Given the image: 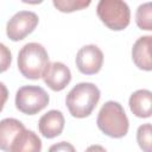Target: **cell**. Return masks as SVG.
Masks as SVG:
<instances>
[{
	"label": "cell",
	"instance_id": "4fadbf2b",
	"mask_svg": "<svg viewBox=\"0 0 152 152\" xmlns=\"http://www.w3.org/2000/svg\"><path fill=\"white\" fill-rule=\"evenodd\" d=\"M42 140L31 129L21 131L14 139L10 152H40Z\"/></svg>",
	"mask_w": 152,
	"mask_h": 152
},
{
	"label": "cell",
	"instance_id": "7c38bea8",
	"mask_svg": "<svg viewBox=\"0 0 152 152\" xmlns=\"http://www.w3.org/2000/svg\"><path fill=\"white\" fill-rule=\"evenodd\" d=\"M129 109L138 118H150L152 110V93L147 89H139L129 96Z\"/></svg>",
	"mask_w": 152,
	"mask_h": 152
},
{
	"label": "cell",
	"instance_id": "9a60e30c",
	"mask_svg": "<svg viewBox=\"0 0 152 152\" xmlns=\"http://www.w3.org/2000/svg\"><path fill=\"white\" fill-rule=\"evenodd\" d=\"M137 141L144 152H152V127L151 124L139 126L137 131Z\"/></svg>",
	"mask_w": 152,
	"mask_h": 152
},
{
	"label": "cell",
	"instance_id": "5b68a950",
	"mask_svg": "<svg viewBox=\"0 0 152 152\" xmlns=\"http://www.w3.org/2000/svg\"><path fill=\"white\" fill-rule=\"evenodd\" d=\"M49 94L38 86H24L17 90L15 107L26 115H34L49 104Z\"/></svg>",
	"mask_w": 152,
	"mask_h": 152
},
{
	"label": "cell",
	"instance_id": "3957f363",
	"mask_svg": "<svg viewBox=\"0 0 152 152\" xmlns=\"http://www.w3.org/2000/svg\"><path fill=\"white\" fill-rule=\"evenodd\" d=\"M49 63L48 51L39 43H27L18 53V69L28 80L40 78Z\"/></svg>",
	"mask_w": 152,
	"mask_h": 152
},
{
	"label": "cell",
	"instance_id": "ffe728a7",
	"mask_svg": "<svg viewBox=\"0 0 152 152\" xmlns=\"http://www.w3.org/2000/svg\"><path fill=\"white\" fill-rule=\"evenodd\" d=\"M84 152H107V151L101 145H90Z\"/></svg>",
	"mask_w": 152,
	"mask_h": 152
},
{
	"label": "cell",
	"instance_id": "5bb4252c",
	"mask_svg": "<svg viewBox=\"0 0 152 152\" xmlns=\"http://www.w3.org/2000/svg\"><path fill=\"white\" fill-rule=\"evenodd\" d=\"M135 23L139 28L145 31L152 30V4L145 2L140 5L135 13Z\"/></svg>",
	"mask_w": 152,
	"mask_h": 152
},
{
	"label": "cell",
	"instance_id": "e0dca14e",
	"mask_svg": "<svg viewBox=\"0 0 152 152\" xmlns=\"http://www.w3.org/2000/svg\"><path fill=\"white\" fill-rule=\"evenodd\" d=\"M11 63H12V53L10 49L5 44L0 43V74L5 72L11 66Z\"/></svg>",
	"mask_w": 152,
	"mask_h": 152
},
{
	"label": "cell",
	"instance_id": "8992f818",
	"mask_svg": "<svg viewBox=\"0 0 152 152\" xmlns=\"http://www.w3.org/2000/svg\"><path fill=\"white\" fill-rule=\"evenodd\" d=\"M39 21L38 15L31 11L17 12L6 25V34L13 42L23 40L37 27Z\"/></svg>",
	"mask_w": 152,
	"mask_h": 152
},
{
	"label": "cell",
	"instance_id": "8fae6325",
	"mask_svg": "<svg viewBox=\"0 0 152 152\" xmlns=\"http://www.w3.org/2000/svg\"><path fill=\"white\" fill-rule=\"evenodd\" d=\"M24 129L25 126L21 121L13 118L2 119L0 121V150L4 152H10L14 139Z\"/></svg>",
	"mask_w": 152,
	"mask_h": 152
},
{
	"label": "cell",
	"instance_id": "7a4b0ae2",
	"mask_svg": "<svg viewBox=\"0 0 152 152\" xmlns=\"http://www.w3.org/2000/svg\"><path fill=\"white\" fill-rule=\"evenodd\" d=\"M96 124L103 134L116 139L125 137L129 127L125 109L116 101H107L101 107Z\"/></svg>",
	"mask_w": 152,
	"mask_h": 152
},
{
	"label": "cell",
	"instance_id": "6da1fadb",
	"mask_svg": "<svg viewBox=\"0 0 152 152\" xmlns=\"http://www.w3.org/2000/svg\"><path fill=\"white\" fill-rule=\"evenodd\" d=\"M101 93L100 89L90 82L76 84L66 95L65 104L74 118H87L95 109Z\"/></svg>",
	"mask_w": 152,
	"mask_h": 152
},
{
	"label": "cell",
	"instance_id": "9c48e42d",
	"mask_svg": "<svg viewBox=\"0 0 152 152\" xmlns=\"http://www.w3.org/2000/svg\"><path fill=\"white\" fill-rule=\"evenodd\" d=\"M64 124L65 120L63 113L57 109H51L39 119L38 128L43 137L48 139H52L62 133L64 128Z\"/></svg>",
	"mask_w": 152,
	"mask_h": 152
},
{
	"label": "cell",
	"instance_id": "30bf717a",
	"mask_svg": "<svg viewBox=\"0 0 152 152\" xmlns=\"http://www.w3.org/2000/svg\"><path fill=\"white\" fill-rule=\"evenodd\" d=\"M151 36L139 37L132 48V59L134 64L145 71H151L152 62H151Z\"/></svg>",
	"mask_w": 152,
	"mask_h": 152
},
{
	"label": "cell",
	"instance_id": "277c9868",
	"mask_svg": "<svg viewBox=\"0 0 152 152\" xmlns=\"http://www.w3.org/2000/svg\"><path fill=\"white\" fill-rule=\"evenodd\" d=\"M100 20L113 31H121L129 25L131 11L121 0H101L96 6Z\"/></svg>",
	"mask_w": 152,
	"mask_h": 152
},
{
	"label": "cell",
	"instance_id": "2e32d148",
	"mask_svg": "<svg viewBox=\"0 0 152 152\" xmlns=\"http://www.w3.org/2000/svg\"><path fill=\"white\" fill-rule=\"evenodd\" d=\"M53 6L64 13H70L74 11H80L90 5L89 0H53Z\"/></svg>",
	"mask_w": 152,
	"mask_h": 152
},
{
	"label": "cell",
	"instance_id": "ba28073f",
	"mask_svg": "<svg viewBox=\"0 0 152 152\" xmlns=\"http://www.w3.org/2000/svg\"><path fill=\"white\" fill-rule=\"evenodd\" d=\"M42 77L50 89H52L53 91H61L70 83L71 71L64 63L52 62L49 63Z\"/></svg>",
	"mask_w": 152,
	"mask_h": 152
},
{
	"label": "cell",
	"instance_id": "d6986e66",
	"mask_svg": "<svg viewBox=\"0 0 152 152\" xmlns=\"http://www.w3.org/2000/svg\"><path fill=\"white\" fill-rule=\"evenodd\" d=\"M7 99H8V90H7L6 86L2 82H0V112L2 110Z\"/></svg>",
	"mask_w": 152,
	"mask_h": 152
},
{
	"label": "cell",
	"instance_id": "ac0fdd59",
	"mask_svg": "<svg viewBox=\"0 0 152 152\" xmlns=\"http://www.w3.org/2000/svg\"><path fill=\"white\" fill-rule=\"evenodd\" d=\"M48 152H76L75 147L68 141H59L50 146Z\"/></svg>",
	"mask_w": 152,
	"mask_h": 152
},
{
	"label": "cell",
	"instance_id": "52a82bcc",
	"mask_svg": "<svg viewBox=\"0 0 152 152\" xmlns=\"http://www.w3.org/2000/svg\"><path fill=\"white\" fill-rule=\"evenodd\" d=\"M103 64V52L97 45L89 44L82 46L76 55V66L84 75L97 74Z\"/></svg>",
	"mask_w": 152,
	"mask_h": 152
}]
</instances>
